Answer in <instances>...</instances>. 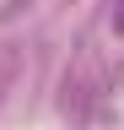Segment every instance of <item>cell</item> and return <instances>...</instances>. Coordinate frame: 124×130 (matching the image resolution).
Here are the masks:
<instances>
[{"label":"cell","instance_id":"cell-1","mask_svg":"<svg viewBox=\"0 0 124 130\" xmlns=\"http://www.w3.org/2000/svg\"><path fill=\"white\" fill-rule=\"evenodd\" d=\"M113 32H124V0H113Z\"/></svg>","mask_w":124,"mask_h":130}]
</instances>
